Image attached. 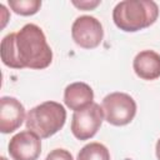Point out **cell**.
<instances>
[{"mask_svg":"<svg viewBox=\"0 0 160 160\" xmlns=\"http://www.w3.org/2000/svg\"><path fill=\"white\" fill-rule=\"evenodd\" d=\"M0 160H8V159H6V158H4V156H1V159H0Z\"/></svg>","mask_w":160,"mask_h":160,"instance_id":"cell-16","label":"cell"},{"mask_svg":"<svg viewBox=\"0 0 160 160\" xmlns=\"http://www.w3.org/2000/svg\"><path fill=\"white\" fill-rule=\"evenodd\" d=\"M159 16V6L152 0H124L112 10L115 25L126 32H135L152 25Z\"/></svg>","mask_w":160,"mask_h":160,"instance_id":"cell-2","label":"cell"},{"mask_svg":"<svg viewBox=\"0 0 160 160\" xmlns=\"http://www.w3.org/2000/svg\"><path fill=\"white\" fill-rule=\"evenodd\" d=\"M132 68L140 79L155 80L160 78V54L154 50H142L135 56Z\"/></svg>","mask_w":160,"mask_h":160,"instance_id":"cell-10","label":"cell"},{"mask_svg":"<svg viewBox=\"0 0 160 160\" xmlns=\"http://www.w3.org/2000/svg\"><path fill=\"white\" fill-rule=\"evenodd\" d=\"M102 119V108L99 104L92 102L86 109L74 112L71 120V132L78 140H89L100 129Z\"/></svg>","mask_w":160,"mask_h":160,"instance_id":"cell-5","label":"cell"},{"mask_svg":"<svg viewBox=\"0 0 160 160\" xmlns=\"http://www.w3.org/2000/svg\"><path fill=\"white\" fill-rule=\"evenodd\" d=\"M26 129L40 139H48L56 134L66 121L65 108L56 101H45L29 110L25 119Z\"/></svg>","mask_w":160,"mask_h":160,"instance_id":"cell-3","label":"cell"},{"mask_svg":"<svg viewBox=\"0 0 160 160\" xmlns=\"http://www.w3.org/2000/svg\"><path fill=\"white\" fill-rule=\"evenodd\" d=\"M8 151L12 160H38L41 154V140L30 130L20 131L10 139Z\"/></svg>","mask_w":160,"mask_h":160,"instance_id":"cell-7","label":"cell"},{"mask_svg":"<svg viewBox=\"0 0 160 160\" xmlns=\"http://www.w3.org/2000/svg\"><path fill=\"white\" fill-rule=\"evenodd\" d=\"M76 160H110V152L105 145L90 142L81 148Z\"/></svg>","mask_w":160,"mask_h":160,"instance_id":"cell-11","label":"cell"},{"mask_svg":"<svg viewBox=\"0 0 160 160\" xmlns=\"http://www.w3.org/2000/svg\"><path fill=\"white\" fill-rule=\"evenodd\" d=\"M71 36L76 45L84 49H94L100 45L104 36L101 22L90 15L79 16L71 26Z\"/></svg>","mask_w":160,"mask_h":160,"instance_id":"cell-6","label":"cell"},{"mask_svg":"<svg viewBox=\"0 0 160 160\" xmlns=\"http://www.w3.org/2000/svg\"><path fill=\"white\" fill-rule=\"evenodd\" d=\"M105 120L114 126H124L132 121L136 114L135 100L125 92H111L102 99Z\"/></svg>","mask_w":160,"mask_h":160,"instance_id":"cell-4","label":"cell"},{"mask_svg":"<svg viewBox=\"0 0 160 160\" xmlns=\"http://www.w3.org/2000/svg\"><path fill=\"white\" fill-rule=\"evenodd\" d=\"M25 120L24 105L15 98L2 96L0 99V131L10 134L18 130Z\"/></svg>","mask_w":160,"mask_h":160,"instance_id":"cell-8","label":"cell"},{"mask_svg":"<svg viewBox=\"0 0 160 160\" xmlns=\"http://www.w3.org/2000/svg\"><path fill=\"white\" fill-rule=\"evenodd\" d=\"M155 151H156V158H158V160H160V139H159V140H158V142H156Z\"/></svg>","mask_w":160,"mask_h":160,"instance_id":"cell-15","label":"cell"},{"mask_svg":"<svg viewBox=\"0 0 160 160\" xmlns=\"http://www.w3.org/2000/svg\"><path fill=\"white\" fill-rule=\"evenodd\" d=\"M1 60L11 69L48 68L52 61V51L45 34L35 24L24 25L18 32H10L1 40Z\"/></svg>","mask_w":160,"mask_h":160,"instance_id":"cell-1","label":"cell"},{"mask_svg":"<svg viewBox=\"0 0 160 160\" xmlns=\"http://www.w3.org/2000/svg\"><path fill=\"white\" fill-rule=\"evenodd\" d=\"M45 160H74V158L70 151L65 149H55L48 154Z\"/></svg>","mask_w":160,"mask_h":160,"instance_id":"cell-13","label":"cell"},{"mask_svg":"<svg viewBox=\"0 0 160 160\" xmlns=\"http://www.w3.org/2000/svg\"><path fill=\"white\" fill-rule=\"evenodd\" d=\"M9 6L11 10L19 15L29 16L34 15L40 10V0H9Z\"/></svg>","mask_w":160,"mask_h":160,"instance_id":"cell-12","label":"cell"},{"mask_svg":"<svg viewBox=\"0 0 160 160\" xmlns=\"http://www.w3.org/2000/svg\"><path fill=\"white\" fill-rule=\"evenodd\" d=\"M64 102L70 110H84L94 102V91L86 82H72L65 88Z\"/></svg>","mask_w":160,"mask_h":160,"instance_id":"cell-9","label":"cell"},{"mask_svg":"<svg viewBox=\"0 0 160 160\" xmlns=\"http://www.w3.org/2000/svg\"><path fill=\"white\" fill-rule=\"evenodd\" d=\"M100 4L99 0H95V1H89V0H82V1H72V5H75L76 8L81 9V10H91L94 8H96L98 5Z\"/></svg>","mask_w":160,"mask_h":160,"instance_id":"cell-14","label":"cell"}]
</instances>
